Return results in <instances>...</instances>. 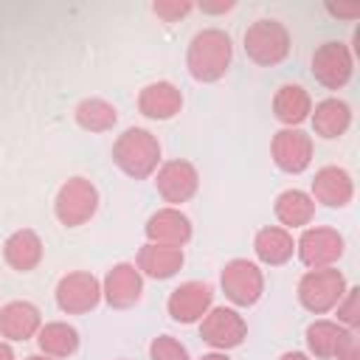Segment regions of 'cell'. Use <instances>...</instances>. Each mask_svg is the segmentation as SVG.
<instances>
[{
	"instance_id": "836d02e7",
	"label": "cell",
	"mask_w": 360,
	"mask_h": 360,
	"mask_svg": "<svg viewBox=\"0 0 360 360\" xmlns=\"http://www.w3.org/2000/svg\"><path fill=\"white\" fill-rule=\"evenodd\" d=\"M278 360H309V357H307L304 352H284Z\"/></svg>"
},
{
	"instance_id": "ac0fdd59",
	"label": "cell",
	"mask_w": 360,
	"mask_h": 360,
	"mask_svg": "<svg viewBox=\"0 0 360 360\" xmlns=\"http://www.w3.org/2000/svg\"><path fill=\"white\" fill-rule=\"evenodd\" d=\"M42 315L31 301H8L0 307V335L8 340H28L39 332Z\"/></svg>"
},
{
	"instance_id": "e575fe53",
	"label": "cell",
	"mask_w": 360,
	"mask_h": 360,
	"mask_svg": "<svg viewBox=\"0 0 360 360\" xmlns=\"http://www.w3.org/2000/svg\"><path fill=\"white\" fill-rule=\"evenodd\" d=\"M0 360H17V357H14V352H11V346H8V343H0Z\"/></svg>"
},
{
	"instance_id": "ba28073f",
	"label": "cell",
	"mask_w": 360,
	"mask_h": 360,
	"mask_svg": "<svg viewBox=\"0 0 360 360\" xmlns=\"http://www.w3.org/2000/svg\"><path fill=\"white\" fill-rule=\"evenodd\" d=\"M354 73V56L346 42H323L312 53V76L326 90H340Z\"/></svg>"
},
{
	"instance_id": "f1b7e54d",
	"label": "cell",
	"mask_w": 360,
	"mask_h": 360,
	"mask_svg": "<svg viewBox=\"0 0 360 360\" xmlns=\"http://www.w3.org/2000/svg\"><path fill=\"white\" fill-rule=\"evenodd\" d=\"M149 360H191L188 357V349L172 338V335H158L152 343H149Z\"/></svg>"
},
{
	"instance_id": "4dcf8cb0",
	"label": "cell",
	"mask_w": 360,
	"mask_h": 360,
	"mask_svg": "<svg viewBox=\"0 0 360 360\" xmlns=\"http://www.w3.org/2000/svg\"><path fill=\"white\" fill-rule=\"evenodd\" d=\"M335 357L338 360H360V338H357V329H343V335L338 340V349H335Z\"/></svg>"
},
{
	"instance_id": "f546056e",
	"label": "cell",
	"mask_w": 360,
	"mask_h": 360,
	"mask_svg": "<svg viewBox=\"0 0 360 360\" xmlns=\"http://www.w3.org/2000/svg\"><path fill=\"white\" fill-rule=\"evenodd\" d=\"M191 8H194V3H188V0H158V3H152V11H155L163 22H177V20L186 17Z\"/></svg>"
},
{
	"instance_id": "83f0119b",
	"label": "cell",
	"mask_w": 360,
	"mask_h": 360,
	"mask_svg": "<svg viewBox=\"0 0 360 360\" xmlns=\"http://www.w3.org/2000/svg\"><path fill=\"white\" fill-rule=\"evenodd\" d=\"M335 309H338V323L343 329H357L360 326V287H346Z\"/></svg>"
},
{
	"instance_id": "3957f363",
	"label": "cell",
	"mask_w": 360,
	"mask_h": 360,
	"mask_svg": "<svg viewBox=\"0 0 360 360\" xmlns=\"http://www.w3.org/2000/svg\"><path fill=\"white\" fill-rule=\"evenodd\" d=\"M290 45H292L290 31L273 17H262V20L250 22L245 31V53L250 62H256L262 68H273V65L284 62L290 53Z\"/></svg>"
},
{
	"instance_id": "5b68a950",
	"label": "cell",
	"mask_w": 360,
	"mask_h": 360,
	"mask_svg": "<svg viewBox=\"0 0 360 360\" xmlns=\"http://www.w3.org/2000/svg\"><path fill=\"white\" fill-rule=\"evenodd\" d=\"M98 208V188L84 180V177H70L62 183L56 200H53V214L65 228H79L84 225Z\"/></svg>"
},
{
	"instance_id": "7402d4cb",
	"label": "cell",
	"mask_w": 360,
	"mask_h": 360,
	"mask_svg": "<svg viewBox=\"0 0 360 360\" xmlns=\"http://www.w3.org/2000/svg\"><path fill=\"white\" fill-rule=\"evenodd\" d=\"M352 127V107L343 98H323L312 110V129L321 138H340Z\"/></svg>"
},
{
	"instance_id": "7c38bea8",
	"label": "cell",
	"mask_w": 360,
	"mask_h": 360,
	"mask_svg": "<svg viewBox=\"0 0 360 360\" xmlns=\"http://www.w3.org/2000/svg\"><path fill=\"white\" fill-rule=\"evenodd\" d=\"M214 301V290L205 281H183L180 287L172 290L166 309L172 315V321L177 323H197L202 321V315L211 309Z\"/></svg>"
},
{
	"instance_id": "52a82bcc",
	"label": "cell",
	"mask_w": 360,
	"mask_h": 360,
	"mask_svg": "<svg viewBox=\"0 0 360 360\" xmlns=\"http://www.w3.org/2000/svg\"><path fill=\"white\" fill-rule=\"evenodd\" d=\"M200 338L217 352H228L245 343L248 323L233 307H211L200 321Z\"/></svg>"
},
{
	"instance_id": "1f68e13d",
	"label": "cell",
	"mask_w": 360,
	"mask_h": 360,
	"mask_svg": "<svg viewBox=\"0 0 360 360\" xmlns=\"http://www.w3.org/2000/svg\"><path fill=\"white\" fill-rule=\"evenodd\" d=\"M326 11L332 14V17H338V20H357L360 17V3H329L326 6Z\"/></svg>"
},
{
	"instance_id": "d590c367",
	"label": "cell",
	"mask_w": 360,
	"mask_h": 360,
	"mask_svg": "<svg viewBox=\"0 0 360 360\" xmlns=\"http://www.w3.org/2000/svg\"><path fill=\"white\" fill-rule=\"evenodd\" d=\"M200 360H231L225 352H211V354H202Z\"/></svg>"
},
{
	"instance_id": "6da1fadb",
	"label": "cell",
	"mask_w": 360,
	"mask_h": 360,
	"mask_svg": "<svg viewBox=\"0 0 360 360\" xmlns=\"http://www.w3.org/2000/svg\"><path fill=\"white\" fill-rule=\"evenodd\" d=\"M233 59V45L231 37L219 28H205L200 34H194V39L188 42V53H186V65L191 79L197 82H219Z\"/></svg>"
},
{
	"instance_id": "277c9868",
	"label": "cell",
	"mask_w": 360,
	"mask_h": 360,
	"mask_svg": "<svg viewBox=\"0 0 360 360\" xmlns=\"http://www.w3.org/2000/svg\"><path fill=\"white\" fill-rule=\"evenodd\" d=\"M346 292V278L335 267H321V270H307L298 281V301L307 312L323 315L338 307V301Z\"/></svg>"
},
{
	"instance_id": "8992f818",
	"label": "cell",
	"mask_w": 360,
	"mask_h": 360,
	"mask_svg": "<svg viewBox=\"0 0 360 360\" xmlns=\"http://www.w3.org/2000/svg\"><path fill=\"white\" fill-rule=\"evenodd\" d=\"M219 284L225 298L236 307H253L264 292V276L248 259H231L219 273Z\"/></svg>"
},
{
	"instance_id": "cb8c5ba5",
	"label": "cell",
	"mask_w": 360,
	"mask_h": 360,
	"mask_svg": "<svg viewBox=\"0 0 360 360\" xmlns=\"http://www.w3.org/2000/svg\"><path fill=\"white\" fill-rule=\"evenodd\" d=\"M273 211L284 228H304L315 217V200L301 188H287L276 197Z\"/></svg>"
},
{
	"instance_id": "d6986e66",
	"label": "cell",
	"mask_w": 360,
	"mask_h": 360,
	"mask_svg": "<svg viewBox=\"0 0 360 360\" xmlns=\"http://www.w3.org/2000/svg\"><path fill=\"white\" fill-rule=\"evenodd\" d=\"M3 259L8 267H14L17 273H28L42 262V239L37 231L31 228H20L14 231L6 242H3Z\"/></svg>"
},
{
	"instance_id": "5bb4252c",
	"label": "cell",
	"mask_w": 360,
	"mask_h": 360,
	"mask_svg": "<svg viewBox=\"0 0 360 360\" xmlns=\"http://www.w3.org/2000/svg\"><path fill=\"white\" fill-rule=\"evenodd\" d=\"M155 186H158V194L166 202L180 205V202H186V200H191L197 194L200 174H197L194 163H188V160H166L158 169Z\"/></svg>"
},
{
	"instance_id": "30bf717a",
	"label": "cell",
	"mask_w": 360,
	"mask_h": 360,
	"mask_svg": "<svg viewBox=\"0 0 360 360\" xmlns=\"http://www.w3.org/2000/svg\"><path fill=\"white\" fill-rule=\"evenodd\" d=\"M295 250H298V259L309 270L332 267L343 256V236L335 228L315 225V228H307L301 233V239L295 242Z\"/></svg>"
},
{
	"instance_id": "7a4b0ae2",
	"label": "cell",
	"mask_w": 360,
	"mask_h": 360,
	"mask_svg": "<svg viewBox=\"0 0 360 360\" xmlns=\"http://www.w3.org/2000/svg\"><path fill=\"white\" fill-rule=\"evenodd\" d=\"M112 163L132 180H143L160 163V143L149 129L129 127L112 143Z\"/></svg>"
},
{
	"instance_id": "8fae6325",
	"label": "cell",
	"mask_w": 360,
	"mask_h": 360,
	"mask_svg": "<svg viewBox=\"0 0 360 360\" xmlns=\"http://www.w3.org/2000/svg\"><path fill=\"white\" fill-rule=\"evenodd\" d=\"M273 163L287 174H301L312 163V138L295 127H284L273 135L270 143Z\"/></svg>"
},
{
	"instance_id": "9a60e30c",
	"label": "cell",
	"mask_w": 360,
	"mask_h": 360,
	"mask_svg": "<svg viewBox=\"0 0 360 360\" xmlns=\"http://www.w3.org/2000/svg\"><path fill=\"white\" fill-rule=\"evenodd\" d=\"M315 202L326 205V208H346L354 197V183H352V174L340 166H323L315 172V180H312V194H309Z\"/></svg>"
},
{
	"instance_id": "4316f807",
	"label": "cell",
	"mask_w": 360,
	"mask_h": 360,
	"mask_svg": "<svg viewBox=\"0 0 360 360\" xmlns=\"http://www.w3.org/2000/svg\"><path fill=\"white\" fill-rule=\"evenodd\" d=\"M340 335H343V326H340V323L326 321V318L312 321V323L307 326V349H309V354H315V357H321V360L335 357V349H338Z\"/></svg>"
},
{
	"instance_id": "ffe728a7",
	"label": "cell",
	"mask_w": 360,
	"mask_h": 360,
	"mask_svg": "<svg viewBox=\"0 0 360 360\" xmlns=\"http://www.w3.org/2000/svg\"><path fill=\"white\" fill-rule=\"evenodd\" d=\"M143 276L149 278H172L180 267H183V248H172V245H158V242H146L138 250V264H135Z\"/></svg>"
},
{
	"instance_id": "2e32d148",
	"label": "cell",
	"mask_w": 360,
	"mask_h": 360,
	"mask_svg": "<svg viewBox=\"0 0 360 360\" xmlns=\"http://www.w3.org/2000/svg\"><path fill=\"white\" fill-rule=\"evenodd\" d=\"M146 239L158 242V245H172V248H183L191 239V219L177 211V208H160L146 219Z\"/></svg>"
},
{
	"instance_id": "9c48e42d",
	"label": "cell",
	"mask_w": 360,
	"mask_h": 360,
	"mask_svg": "<svg viewBox=\"0 0 360 360\" xmlns=\"http://www.w3.org/2000/svg\"><path fill=\"white\" fill-rule=\"evenodd\" d=\"M101 301V281L87 270H73L56 284V307L68 315H84Z\"/></svg>"
},
{
	"instance_id": "d6a6232c",
	"label": "cell",
	"mask_w": 360,
	"mask_h": 360,
	"mask_svg": "<svg viewBox=\"0 0 360 360\" xmlns=\"http://www.w3.org/2000/svg\"><path fill=\"white\" fill-rule=\"evenodd\" d=\"M202 14H225L233 8V0H222V3H200L197 6Z\"/></svg>"
},
{
	"instance_id": "484cf974",
	"label": "cell",
	"mask_w": 360,
	"mask_h": 360,
	"mask_svg": "<svg viewBox=\"0 0 360 360\" xmlns=\"http://www.w3.org/2000/svg\"><path fill=\"white\" fill-rule=\"evenodd\" d=\"M115 121H118V112L104 98H84L76 107V124L87 132H107L115 127Z\"/></svg>"
},
{
	"instance_id": "603a6c76",
	"label": "cell",
	"mask_w": 360,
	"mask_h": 360,
	"mask_svg": "<svg viewBox=\"0 0 360 360\" xmlns=\"http://www.w3.org/2000/svg\"><path fill=\"white\" fill-rule=\"evenodd\" d=\"M253 250H256V259L270 264V267H278L284 262L292 259V250H295V242L292 236L287 233V228H278V225H267L256 233L253 239Z\"/></svg>"
},
{
	"instance_id": "d4e9b609",
	"label": "cell",
	"mask_w": 360,
	"mask_h": 360,
	"mask_svg": "<svg viewBox=\"0 0 360 360\" xmlns=\"http://www.w3.org/2000/svg\"><path fill=\"white\" fill-rule=\"evenodd\" d=\"M37 343H39V352L45 357L62 360V357L76 354V349H79V329L65 323V321H51L45 326H39Z\"/></svg>"
},
{
	"instance_id": "4fadbf2b",
	"label": "cell",
	"mask_w": 360,
	"mask_h": 360,
	"mask_svg": "<svg viewBox=\"0 0 360 360\" xmlns=\"http://www.w3.org/2000/svg\"><path fill=\"white\" fill-rule=\"evenodd\" d=\"M141 292H143V276L129 262H121V264L110 267L104 281H101V298L112 309H127V307L138 304Z\"/></svg>"
},
{
	"instance_id": "8d00e7d4",
	"label": "cell",
	"mask_w": 360,
	"mask_h": 360,
	"mask_svg": "<svg viewBox=\"0 0 360 360\" xmlns=\"http://www.w3.org/2000/svg\"><path fill=\"white\" fill-rule=\"evenodd\" d=\"M25 360H53V357H45V354H28Z\"/></svg>"
},
{
	"instance_id": "44dd1931",
	"label": "cell",
	"mask_w": 360,
	"mask_h": 360,
	"mask_svg": "<svg viewBox=\"0 0 360 360\" xmlns=\"http://www.w3.org/2000/svg\"><path fill=\"white\" fill-rule=\"evenodd\" d=\"M312 112V98L301 84H281L273 96V115L284 127H298Z\"/></svg>"
},
{
	"instance_id": "e0dca14e",
	"label": "cell",
	"mask_w": 360,
	"mask_h": 360,
	"mask_svg": "<svg viewBox=\"0 0 360 360\" xmlns=\"http://www.w3.org/2000/svg\"><path fill=\"white\" fill-rule=\"evenodd\" d=\"M180 107H183V93L172 82H152L138 96L141 115H146L152 121H169L180 112Z\"/></svg>"
}]
</instances>
